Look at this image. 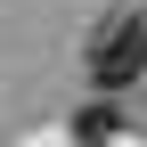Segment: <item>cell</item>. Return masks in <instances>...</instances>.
<instances>
[{"label":"cell","instance_id":"1","mask_svg":"<svg viewBox=\"0 0 147 147\" xmlns=\"http://www.w3.org/2000/svg\"><path fill=\"white\" fill-rule=\"evenodd\" d=\"M147 74V16H106L90 41V82L98 90H131Z\"/></svg>","mask_w":147,"mask_h":147}]
</instances>
